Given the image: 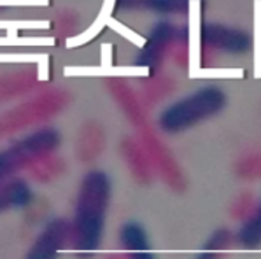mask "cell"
<instances>
[{
    "label": "cell",
    "mask_w": 261,
    "mask_h": 259,
    "mask_svg": "<svg viewBox=\"0 0 261 259\" xmlns=\"http://www.w3.org/2000/svg\"><path fill=\"white\" fill-rule=\"evenodd\" d=\"M242 174L246 177H259L261 175V156L249 158L242 163Z\"/></svg>",
    "instance_id": "obj_12"
},
{
    "label": "cell",
    "mask_w": 261,
    "mask_h": 259,
    "mask_svg": "<svg viewBox=\"0 0 261 259\" xmlns=\"http://www.w3.org/2000/svg\"><path fill=\"white\" fill-rule=\"evenodd\" d=\"M228 105V93L223 86L207 82L179 97L160 110L158 130L165 135H179L216 118Z\"/></svg>",
    "instance_id": "obj_2"
},
{
    "label": "cell",
    "mask_w": 261,
    "mask_h": 259,
    "mask_svg": "<svg viewBox=\"0 0 261 259\" xmlns=\"http://www.w3.org/2000/svg\"><path fill=\"white\" fill-rule=\"evenodd\" d=\"M112 200L111 175L103 170H90L84 174L77 187L72 216L70 247L81 257L95 256L102 245L109 207Z\"/></svg>",
    "instance_id": "obj_1"
},
{
    "label": "cell",
    "mask_w": 261,
    "mask_h": 259,
    "mask_svg": "<svg viewBox=\"0 0 261 259\" xmlns=\"http://www.w3.org/2000/svg\"><path fill=\"white\" fill-rule=\"evenodd\" d=\"M107 259H126V254L121 252V254H111Z\"/></svg>",
    "instance_id": "obj_15"
},
{
    "label": "cell",
    "mask_w": 261,
    "mask_h": 259,
    "mask_svg": "<svg viewBox=\"0 0 261 259\" xmlns=\"http://www.w3.org/2000/svg\"><path fill=\"white\" fill-rule=\"evenodd\" d=\"M195 0H114L116 7L124 11H144L160 16L186 14Z\"/></svg>",
    "instance_id": "obj_8"
},
{
    "label": "cell",
    "mask_w": 261,
    "mask_h": 259,
    "mask_svg": "<svg viewBox=\"0 0 261 259\" xmlns=\"http://www.w3.org/2000/svg\"><path fill=\"white\" fill-rule=\"evenodd\" d=\"M62 146V133L53 126L32 130L0 149V181L18 177L51 158Z\"/></svg>",
    "instance_id": "obj_3"
},
{
    "label": "cell",
    "mask_w": 261,
    "mask_h": 259,
    "mask_svg": "<svg viewBox=\"0 0 261 259\" xmlns=\"http://www.w3.org/2000/svg\"><path fill=\"white\" fill-rule=\"evenodd\" d=\"M35 193L30 182L23 177H9L0 181V214L25 210L34 203Z\"/></svg>",
    "instance_id": "obj_7"
},
{
    "label": "cell",
    "mask_w": 261,
    "mask_h": 259,
    "mask_svg": "<svg viewBox=\"0 0 261 259\" xmlns=\"http://www.w3.org/2000/svg\"><path fill=\"white\" fill-rule=\"evenodd\" d=\"M118 242L124 254L139 252V250H149L151 240L146 228L139 221H126L118 231Z\"/></svg>",
    "instance_id": "obj_9"
},
{
    "label": "cell",
    "mask_w": 261,
    "mask_h": 259,
    "mask_svg": "<svg viewBox=\"0 0 261 259\" xmlns=\"http://www.w3.org/2000/svg\"><path fill=\"white\" fill-rule=\"evenodd\" d=\"M235 242L242 249L249 250L261 247V198L256 202L251 216L244 222H240L239 229L235 231Z\"/></svg>",
    "instance_id": "obj_10"
},
{
    "label": "cell",
    "mask_w": 261,
    "mask_h": 259,
    "mask_svg": "<svg viewBox=\"0 0 261 259\" xmlns=\"http://www.w3.org/2000/svg\"><path fill=\"white\" fill-rule=\"evenodd\" d=\"M70 242L72 226L69 219H49L28 247L25 259H56L67 245H70Z\"/></svg>",
    "instance_id": "obj_6"
},
{
    "label": "cell",
    "mask_w": 261,
    "mask_h": 259,
    "mask_svg": "<svg viewBox=\"0 0 261 259\" xmlns=\"http://www.w3.org/2000/svg\"><path fill=\"white\" fill-rule=\"evenodd\" d=\"M203 47L218 53L242 56L252 49L251 34L237 26L223 25V23H205L200 30Z\"/></svg>",
    "instance_id": "obj_4"
},
{
    "label": "cell",
    "mask_w": 261,
    "mask_h": 259,
    "mask_svg": "<svg viewBox=\"0 0 261 259\" xmlns=\"http://www.w3.org/2000/svg\"><path fill=\"white\" fill-rule=\"evenodd\" d=\"M182 35V28L168 19H160L151 26L147 41L140 47L137 54V65L146 69H156L163 62L172 44H175Z\"/></svg>",
    "instance_id": "obj_5"
},
{
    "label": "cell",
    "mask_w": 261,
    "mask_h": 259,
    "mask_svg": "<svg viewBox=\"0 0 261 259\" xmlns=\"http://www.w3.org/2000/svg\"><path fill=\"white\" fill-rule=\"evenodd\" d=\"M126 259H156V256L152 254V250H139V252H130L126 254Z\"/></svg>",
    "instance_id": "obj_13"
},
{
    "label": "cell",
    "mask_w": 261,
    "mask_h": 259,
    "mask_svg": "<svg viewBox=\"0 0 261 259\" xmlns=\"http://www.w3.org/2000/svg\"><path fill=\"white\" fill-rule=\"evenodd\" d=\"M235 233L230 231L228 228H219L208 237V240L205 242L203 249L205 250H214V252H224L228 250L231 245H235Z\"/></svg>",
    "instance_id": "obj_11"
},
{
    "label": "cell",
    "mask_w": 261,
    "mask_h": 259,
    "mask_svg": "<svg viewBox=\"0 0 261 259\" xmlns=\"http://www.w3.org/2000/svg\"><path fill=\"white\" fill-rule=\"evenodd\" d=\"M195 259H223V252H214V250H203Z\"/></svg>",
    "instance_id": "obj_14"
}]
</instances>
